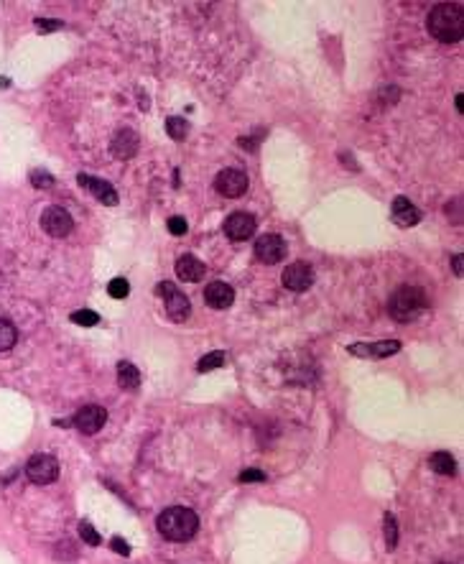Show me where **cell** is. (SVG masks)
<instances>
[{"label": "cell", "mask_w": 464, "mask_h": 564, "mask_svg": "<svg viewBox=\"0 0 464 564\" xmlns=\"http://www.w3.org/2000/svg\"><path fill=\"white\" fill-rule=\"evenodd\" d=\"M156 526H158V534L169 542H189L199 528V519L192 508H184V505H171L166 511L158 513L156 519Z\"/></svg>", "instance_id": "obj_1"}, {"label": "cell", "mask_w": 464, "mask_h": 564, "mask_svg": "<svg viewBox=\"0 0 464 564\" xmlns=\"http://www.w3.org/2000/svg\"><path fill=\"white\" fill-rule=\"evenodd\" d=\"M464 31V13L459 6H451V3H439V6L431 8L428 13V34L442 41V44H454L462 38Z\"/></svg>", "instance_id": "obj_2"}, {"label": "cell", "mask_w": 464, "mask_h": 564, "mask_svg": "<svg viewBox=\"0 0 464 564\" xmlns=\"http://www.w3.org/2000/svg\"><path fill=\"white\" fill-rule=\"evenodd\" d=\"M426 309V294L419 286H401L391 294L388 312L398 322H411Z\"/></svg>", "instance_id": "obj_3"}, {"label": "cell", "mask_w": 464, "mask_h": 564, "mask_svg": "<svg viewBox=\"0 0 464 564\" xmlns=\"http://www.w3.org/2000/svg\"><path fill=\"white\" fill-rule=\"evenodd\" d=\"M26 475H29L31 483L36 485H49L59 477V462L52 454H33L29 462H26Z\"/></svg>", "instance_id": "obj_4"}, {"label": "cell", "mask_w": 464, "mask_h": 564, "mask_svg": "<svg viewBox=\"0 0 464 564\" xmlns=\"http://www.w3.org/2000/svg\"><path fill=\"white\" fill-rule=\"evenodd\" d=\"M156 291L163 297V304H166V314H169L174 322H184L189 314H192V304H189V299L181 294V291L174 286V283H158Z\"/></svg>", "instance_id": "obj_5"}, {"label": "cell", "mask_w": 464, "mask_h": 564, "mask_svg": "<svg viewBox=\"0 0 464 564\" xmlns=\"http://www.w3.org/2000/svg\"><path fill=\"white\" fill-rule=\"evenodd\" d=\"M41 228H44V232L52 235V238H66V235L74 230L72 215H69L64 207H46L44 212H41Z\"/></svg>", "instance_id": "obj_6"}, {"label": "cell", "mask_w": 464, "mask_h": 564, "mask_svg": "<svg viewBox=\"0 0 464 564\" xmlns=\"http://www.w3.org/2000/svg\"><path fill=\"white\" fill-rule=\"evenodd\" d=\"M214 189L222 197H240L248 192V174L240 169H225L214 179Z\"/></svg>", "instance_id": "obj_7"}, {"label": "cell", "mask_w": 464, "mask_h": 564, "mask_svg": "<svg viewBox=\"0 0 464 564\" xmlns=\"http://www.w3.org/2000/svg\"><path fill=\"white\" fill-rule=\"evenodd\" d=\"M105 422H107V411L103 406H95V403H89V406H82L77 414H74V426L82 431V434H97V431L103 429Z\"/></svg>", "instance_id": "obj_8"}, {"label": "cell", "mask_w": 464, "mask_h": 564, "mask_svg": "<svg viewBox=\"0 0 464 564\" xmlns=\"http://www.w3.org/2000/svg\"><path fill=\"white\" fill-rule=\"evenodd\" d=\"M286 253H288L286 240L280 238V235H276V232L263 235V238H258V243H255V255H258L263 263H271V266L286 258Z\"/></svg>", "instance_id": "obj_9"}, {"label": "cell", "mask_w": 464, "mask_h": 564, "mask_svg": "<svg viewBox=\"0 0 464 564\" xmlns=\"http://www.w3.org/2000/svg\"><path fill=\"white\" fill-rule=\"evenodd\" d=\"M253 232H255V217L248 215V212H235L225 220V235L230 240L240 243V240L253 238Z\"/></svg>", "instance_id": "obj_10"}, {"label": "cell", "mask_w": 464, "mask_h": 564, "mask_svg": "<svg viewBox=\"0 0 464 564\" xmlns=\"http://www.w3.org/2000/svg\"><path fill=\"white\" fill-rule=\"evenodd\" d=\"M314 283V268L306 263H291L283 271V286L288 291H306Z\"/></svg>", "instance_id": "obj_11"}, {"label": "cell", "mask_w": 464, "mask_h": 564, "mask_svg": "<svg viewBox=\"0 0 464 564\" xmlns=\"http://www.w3.org/2000/svg\"><path fill=\"white\" fill-rule=\"evenodd\" d=\"M77 181H80V186L89 189V192H92V197H97L103 205H110V207H115V205H118V192L112 189V184H107V181H103V179L89 177V174H80V177H77Z\"/></svg>", "instance_id": "obj_12"}, {"label": "cell", "mask_w": 464, "mask_h": 564, "mask_svg": "<svg viewBox=\"0 0 464 564\" xmlns=\"http://www.w3.org/2000/svg\"><path fill=\"white\" fill-rule=\"evenodd\" d=\"M401 350V342L396 340H380V342H357L350 348V352L357 357H388L396 355Z\"/></svg>", "instance_id": "obj_13"}, {"label": "cell", "mask_w": 464, "mask_h": 564, "mask_svg": "<svg viewBox=\"0 0 464 564\" xmlns=\"http://www.w3.org/2000/svg\"><path fill=\"white\" fill-rule=\"evenodd\" d=\"M391 217L398 228H413V225H419L421 212L416 205H411V200L396 197V200H393V207H391Z\"/></svg>", "instance_id": "obj_14"}, {"label": "cell", "mask_w": 464, "mask_h": 564, "mask_svg": "<svg viewBox=\"0 0 464 564\" xmlns=\"http://www.w3.org/2000/svg\"><path fill=\"white\" fill-rule=\"evenodd\" d=\"M204 302L207 306H212V309H227V306H232V302H235V291H232V286H227V283L214 281L204 289Z\"/></svg>", "instance_id": "obj_15"}, {"label": "cell", "mask_w": 464, "mask_h": 564, "mask_svg": "<svg viewBox=\"0 0 464 564\" xmlns=\"http://www.w3.org/2000/svg\"><path fill=\"white\" fill-rule=\"evenodd\" d=\"M135 151H138V135H135V131L123 128V131H118V133L112 135V154L118 158H123V161L133 158Z\"/></svg>", "instance_id": "obj_16"}, {"label": "cell", "mask_w": 464, "mask_h": 564, "mask_svg": "<svg viewBox=\"0 0 464 564\" xmlns=\"http://www.w3.org/2000/svg\"><path fill=\"white\" fill-rule=\"evenodd\" d=\"M177 276L189 283L202 281V279H204V263L199 258H194V255H181V258L177 260Z\"/></svg>", "instance_id": "obj_17"}, {"label": "cell", "mask_w": 464, "mask_h": 564, "mask_svg": "<svg viewBox=\"0 0 464 564\" xmlns=\"http://www.w3.org/2000/svg\"><path fill=\"white\" fill-rule=\"evenodd\" d=\"M115 373H118L120 388H126V391H135V388L140 386V373H138V368H135L133 363H128V360H120L118 368H115Z\"/></svg>", "instance_id": "obj_18"}, {"label": "cell", "mask_w": 464, "mask_h": 564, "mask_svg": "<svg viewBox=\"0 0 464 564\" xmlns=\"http://www.w3.org/2000/svg\"><path fill=\"white\" fill-rule=\"evenodd\" d=\"M428 465H431V470L439 473V475H454V470H457L454 457H451L449 452H434L428 457Z\"/></svg>", "instance_id": "obj_19"}, {"label": "cell", "mask_w": 464, "mask_h": 564, "mask_svg": "<svg viewBox=\"0 0 464 564\" xmlns=\"http://www.w3.org/2000/svg\"><path fill=\"white\" fill-rule=\"evenodd\" d=\"M166 131H169V135L174 141H184L186 135H189V123L184 118H179V115H174V118L166 120Z\"/></svg>", "instance_id": "obj_20"}, {"label": "cell", "mask_w": 464, "mask_h": 564, "mask_svg": "<svg viewBox=\"0 0 464 564\" xmlns=\"http://www.w3.org/2000/svg\"><path fill=\"white\" fill-rule=\"evenodd\" d=\"M15 340H18V332H15L13 322L0 320V352H3V350H10V348H13Z\"/></svg>", "instance_id": "obj_21"}, {"label": "cell", "mask_w": 464, "mask_h": 564, "mask_svg": "<svg viewBox=\"0 0 464 564\" xmlns=\"http://www.w3.org/2000/svg\"><path fill=\"white\" fill-rule=\"evenodd\" d=\"M225 360H227V355L225 352H209V355H204L202 360L197 363V371L199 373H209V371H214V368H222L225 365Z\"/></svg>", "instance_id": "obj_22"}, {"label": "cell", "mask_w": 464, "mask_h": 564, "mask_svg": "<svg viewBox=\"0 0 464 564\" xmlns=\"http://www.w3.org/2000/svg\"><path fill=\"white\" fill-rule=\"evenodd\" d=\"M385 544H388V551H393L398 547V521L396 516H385Z\"/></svg>", "instance_id": "obj_23"}, {"label": "cell", "mask_w": 464, "mask_h": 564, "mask_svg": "<svg viewBox=\"0 0 464 564\" xmlns=\"http://www.w3.org/2000/svg\"><path fill=\"white\" fill-rule=\"evenodd\" d=\"M80 536H82V542L89 544V547H100V542H103V539H100V534H97L95 526H92L89 521H82V524H80Z\"/></svg>", "instance_id": "obj_24"}, {"label": "cell", "mask_w": 464, "mask_h": 564, "mask_svg": "<svg viewBox=\"0 0 464 564\" xmlns=\"http://www.w3.org/2000/svg\"><path fill=\"white\" fill-rule=\"evenodd\" d=\"M72 322L80 327H95L97 322H100V317H97V312H92V309H80V312L72 314Z\"/></svg>", "instance_id": "obj_25"}, {"label": "cell", "mask_w": 464, "mask_h": 564, "mask_svg": "<svg viewBox=\"0 0 464 564\" xmlns=\"http://www.w3.org/2000/svg\"><path fill=\"white\" fill-rule=\"evenodd\" d=\"M107 291H110L112 299H126L128 294H130V283H128L126 279H112Z\"/></svg>", "instance_id": "obj_26"}, {"label": "cell", "mask_w": 464, "mask_h": 564, "mask_svg": "<svg viewBox=\"0 0 464 564\" xmlns=\"http://www.w3.org/2000/svg\"><path fill=\"white\" fill-rule=\"evenodd\" d=\"M31 184L36 186V189H49V186H54V177L49 174V171H31Z\"/></svg>", "instance_id": "obj_27"}, {"label": "cell", "mask_w": 464, "mask_h": 564, "mask_svg": "<svg viewBox=\"0 0 464 564\" xmlns=\"http://www.w3.org/2000/svg\"><path fill=\"white\" fill-rule=\"evenodd\" d=\"M240 483H265V473L263 470H243Z\"/></svg>", "instance_id": "obj_28"}, {"label": "cell", "mask_w": 464, "mask_h": 564, "mask_svg": "<svg viewBox=\"0 0 464 564\" xmlns=\"http://www.w3.org/2000/svg\"><path fill=\"white\" fill-rule=\"evenodd\" d=\"M169 230H171V235H184L186 232V220L184 217H171L169 220Z\"/></svg>", "instance_id": "obj_29"}, {"label": "cell", "mask_w": 464, "mask_h": 564, "mask_svg": "<svg viewBox=\"0 0 464 564\" xmlns=\"http://www.w3.org/2000/svg\"><path fill=\"white\" fill-rule=\"evenodd\" d=\"M64 23L61 21H46V18H36V29L41 31H59Z\"/></svg>", "instance_id": "obj_30"}, {"label": "cell", "mask_w": 464, "mask_h": 564, "mask_svg": "<svg viewBox=\"0 0 464 564\" xmlns=\"http://www.w3.org/2000/svg\"><path fill=\"white\" fill-rule=\"evenodd\" d=\"M110 547H112V551H118V554H123V557H128V554H130V547H128L120 536H115V539H112Z\"/></svg>", "instance_id": "obj_31"}, {"label": "cell", "mask_w": 464, "mask_h": 564, "mask_svg": "<svg viewBox=\"0 0 464 564\" xmlns=\"http://www.w3.org/2000/svg\"><path fill=\"white\" fill-rule=\"evenodd\" d=\"M451 266H454V274L462 279L464 276V255H454V260H451Z\"/></svg>", "instance_id": "obj_32"}, {"label": "cell", "mask_w": 464, "mask_h": 564, "mask_svg": "<svg viewBox=\"0 0 464 564\" xmlns=\"http://www.w3.org/2000/svg\"><path fill=\"white\" fill-rule=\"evenodd\" d=\"M454 105H457V110L462 112V110H464V97H462V95H457V100H454Z\"/></svg>", "instance_id": "obj_33"}]
</instances>
